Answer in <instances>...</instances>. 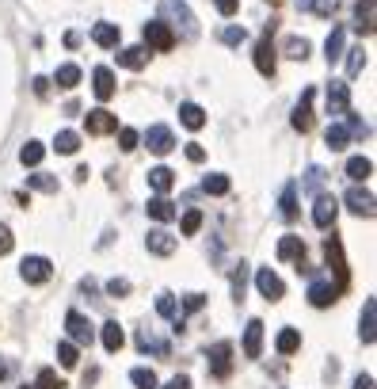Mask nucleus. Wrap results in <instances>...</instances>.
I'll list each match as a JSON object with an SVG mask.
<instances>
[{"instance_id": "nucleus-19", "label": "nucleus", "mask_w": 377, "mask_h": 389, "mask_svg": "<svg viewBox=\"0 0 377 389\" xmlns=\"http://www.w3.org/2000/svg\"><path fill=\"white\" fill-rule=\"evenodd\" d=\"M274 46H271V39H259L256 42V69L263 73V76H274Z\"/></svg>"}, {"instance_id": "nucleus-39", "label": "nucleus", "mask_w": 377, "mask_h": 389, "mask_svg": "<svg viewBox=\"0 0 377 389\" xmlns=\"http://www.w3.org/2000/svg\"><path fill=\"white\" fill-rule=\"evenodd\" d=\"M343 54H347V76H358L366 69V50L354 46V50H343Z\"/></svg>"}, {"instance_id": "nucleus-62", "label": "nucleus", "mask_w": 377, "mask_h": 389, "mask_svg": "<svg viewBox=\"0 0 377 389\" xmlns=\"http://www.w3.org/2000/svg\"><path fill=\"white\" fill-rule=\"evenodd\" d=\"M271 4H282V0H271Z\"/></svg>"}, {"instance_id": "nucleus-47", "label": "nucleus", "mask_w": 377, "mask_h": 389, "mask_svg": "<svg viewBox=\"0 0 377 389\" xmlns=\"http://www.w3.org/2000/svg\"><path fill=\"white\" fill-rule=\"evenodd\" d=\"M339 4H343V0H313V8H309V12H316V16L331 19V16L339 12Z\"/></svg>"}, {"instance_id": "nucleus-15", "label": "nucleus", "mask_w": 377, "mask_h": 389, "mask_svg": "<svg viewBox=\"0 0 377 389\" xmlns=\"http://www.w3.org/2000/svg\"><path fill=\"white\" fill-rule=\"evenodd\" d=\"M145 248H149L153 256H172V252H175V237H172L168 229H149Z\"/></svg>"}, {"instance_id": "nucleus-21", "label": "nucleus", "mask_w": 377, "mask_h": 389, "mask_svg": "<svg viewBox=\"0 0 377 389\" xmlns=\"http://www.w3.org/2000/svg\"><path fill=\"white\" fill-rule=\"evenodd\" d=\"M279 260H297V263H305V241L301 237H282L279 241Z\"/></svg>"}, {"instance_id": "nucleus-43", "label": "nucleus", "mask_w": 377, "mask_h": 389, "mask_svg": "<svg viewBox=\"0 0 377 389\" xmlns=\"http://www.w3.org/2000/svg\"><path fill=\"white\" fill-rule=\"evenodd\" d=\"M286 58L305 61V58H309V42H305V39H286Z\"/></svg>"}, {"instance_id": "nucleus-42", "label": "nucleus", "mask_w": 377, "mask_h": 389, "mask_svg": "<svg viewBox=\"0 0 377 389\" xmlns=\"http://www.w3.org/2000/svg\"><path fill=\"white\" fill-rule=\"evenodd\" d=\"M27 187H35V191L53 195V191H58V180H53V176H46V172H38V176H27Z\"/></svg>"}, {"instance_id": "nucleus-45", "label": "nucleus", "mask_w": 377, "mask_h": 389, "mask_svg": "<svg viewBox=\"0 0 377 389\" xmlns=\"http://www.w3.org/2000/svg\"><path fill=\"white\" fill-rule=\"evenodd\" d=\"M38 389H65V382L58 378V370H50V366H42V370H38Z\"/></svg>"}, {"instance_id": "nucleus-54", "label": "nucleus", "mask_w": 377, "mask_h": 389, "mask_svg": "<svg viewBox=\"0 0 377 389\" xmlns=\"http://www.w3.org/2000/svg\"><path fill=\"white\" fill-rule=\"evenodd\" d=\"M320 183H324V172H320V168H309V176H305V191H316Z\"/></svg>"}, {"instance_id": "nucleus-3", "label": "nucleus", "mask_w": 377, "mask_h": 389, "mask_svg": "<svg viewBox=\"0 0 377 389\" xmlns=\"http://www.w3.org/2000/svg\"><path fill=\"white\" fill-rule=\"evenodd\" d=\"M206 363H210V374H214V378H229V374H232V343H229V340L214 343Z\"/></svg>"}, {"instance_id": "nucleus-17", "label": "nucleus", "mask_w": 377, "mask_h": 389, "mask_svg": "<svg viewBox=\"0 0 377 389\" xmlns=\"http://www.w3.org/2000/svg\"><path fill=\"white\" fill-rule=\"evenodd\" d=\"M259 351H263V320H248V328H244V355L259 359Z\"/></svg>"}, {"instance_id": "nucleus-25", "label": "nucleus", "mask_w": 377, "mask_h": 389, "mask_svg": "<svg viewBox=\"0 0 377 389\" xmlns=\"http://www.w3.org/2000/svg\"><path fill=\"white\" fill-rule=\"evenodd\" d=\"M180 122H183L187 130H202L206 126V111L198 107V103H183L180 107Z\"/></svg>"}, {"instance_id": "nucleus-35", "label": "nucleus", "mask_w": 377, "mask_h": 389, "mask_svg": "<svg viewBox=\"0 0 377 389\" xmlns=\"http://www.w3.org/2000/svg\"><path fill=\"white\" fill-rule=\"evenodd\" d=\"M138 348H141V351L160 355V359H168V343H164V340H157V336H149V332H138Z\"/></svg>"}, {"instance_id": "nucleus-53", "label": "nucleus", "mask_w": 377, "mask_h": 389, "mask_svg": "<svg viewBox=\"0 0 377 389\" xmlns=\"http://www.w3.org/2000/svg\"><path fill=\"white\" fill-rule=\"evenodd\" d=\"M12 244H16V241H12V229H8L4 221H0V256H8V252H12Z\"/></svg>"}, {"instance_id": "nucleus-18", "label": "nucleus", "mask_w": 377, "mask_h": 389, "mask_svg": "<svg viewBox=\"0 0 377 389\" xmlns=\"http://www.w3.org/2000/svg\"><path fill=\"white\" fill-rule=\"evenodd\" d=\"M145 210H149V218H153V221H172L175 214H180V210H175V203H172L168 195H153Z\"/></svg>"}, {"instance_id": "nucleus-59", "label": "nucleus", "mask_w": 377, "mask_h": 389, "mask_svg": "<svg viewBox=\"0 0 377 389\" xmlns=\"http://www.w3.org/2000/svg\"><path fill=\"white\" fill-rule=\"evenodd\" d=\"M46 88H50L46 76H35V92H38V96H46Z\"/></svg>"}, {"instance_id": "nucleus-6", "label": "nucleus", "mask_w": 377, "mask_h": 389, "mask_svg": "<svg viewBox=\"0 0 377 389\" xmlns=\"http://www.w3.org/2000/svg\"><path fill=\"white\" fill-rule=\"evenodd\" d=\"M256 291L267 298V302H282V294H286V283L274 275L271 268H259L256 271Z\"/></svg>"}, {"instance_id": "nucleus-40", "label": "nucleus", "mask_w": 377, "mask_h": 389, "mask_svg": "<svg viewBox=\"0 0 377 389\" xmlns=\"http://www.w3.org/2000/svg\"><path fill=\"white\" fill-rule=\"evenodd\" d=\"M130 382L138 389H157V374H153L149 366H138V370H130Z\"/></svg>"}, {"instance_id": "nucleus-8", "label": "nucleus", "mask_w": 377, "mask_h": 389, "mask_svg": "<svg viewBox=\"0 0 377 389\" xmlns=\"http://www.w3.org/2000/svg\"><path fill=\"white\" fill-rule=\"evenodd\" d=\"M84 126H88V134H115V130H118V115H110V111H103V107H99V111H88V115H84Z\"/></svg>"}, {"instance_id": "nucleus-5", "label": "nucleus", "mask_w": 377, "mask_h": 389, "mask_svg": "<svg viewBox=\"0 0 377 389\" xmlns=\"http://www.w3.org/2000/svg\"><path fill=\"white\" fill-rule=\"evenodd\" d=\"M19 275H24L27 283H50L53 263L46 260V256H27V260L19 263Z\"/></svg>"}, {"instance_id": "nucleus-2", "label": "nucleus", "mask_w": 377, "mask_h": 389, "mask_svg": "<svg viewBox=\"0 0 377 389\" xmlns=\"http://www.w3.org/2000/svg\"><path fill=\"white\" fill-rule=\"evenodd\" d=\"M65 328H69V340H73V343H92V340H95V325H92L84 313H76V309H69V313H65Z\"/></svg>"}, {"instance_id": "nucleus-52", "label": "nucleus", "mask_w": 377, "mask_h": 389, "mask_svg": "<svg viewBox=\"0 0 377 389\" xmlns=\"http://www.w3.org/2000/svg\"><path fill=\"white\" fill-rule=\"evenodd\" d=\"M202 305H206V294H187V298H183V309H187V313H198Z\"/></svg>"}, {"instance_id": "nucleus-34", "label": "nucleus", "mask_w": 377, "mask_h": 389, "mask_svg": "<svg viewBox=\"0 0 377 389\" xmlns=\"http://www.w3.org/2000/svg\"><path fill=\"white\" fill-rule=\"evenodd\" d=\"M58 363L65 366V370H73V366L81 363V351H76L73 340H61V343H58Z\"/></svg>"}, {"instance_id": "nucleus-51", "label": "nucleus", "mask_w": 377, "mask_h": 389, "mask_svg": "<svg viewBox=\"0 0 377 389\" xmlns=\"http://www.w3.org/2000/svg\"><path fill=\"white\" fill-rule=\"evenodd\" d=\"M347 134H351V138H354V134H358V138H366V134H370V126H366L362 118H354V115H347Z\"/></svg>"}, {"instance_id": "nucleus-48", "label": "nucleus", "mask_w": 377, "mask_h": 389, "mask_svg": "<svg viewBox=\"0 0 377 389\" xmlns=\"http://www.w3.org/2000/svg\"><path fill=\"white\" fill-rule=\"evenodd\" d=\"M244 39H248V31H244V27H237V24L221 31V42H225V46H240Z\"/></svg>"}, {"instance_id": "nucleus-46", "label": "nucleus", "mask_w": 377, "mask_h": 389, "mask_svg": "<svg viewBox=\"0 0 377 389\" xmlns=\"http://www.w3.org/2000/svg\"><path fill=\"white\" fill-rule=\"evenodd\" d=\"M115 134H118V149L122 153H130V149H138V130H130V126H122V130H115Z\"/></svg>"}, {"instance_id": "nucleus-38", "label": "nucleus", "mask_w": 377, "mask_h": 389, "mask_svg": "<svg viewBox=\"0 0 377 389\" xmlns=\"http://www.w3.org/2000/svg\"><path fill=\"white\" fill-rule=\"evenodd\" d=\"M202 191H206V195H229V176H221V172L206 176V180H202Z\"/></svg>"}, {"instance_id": "nucleus-20", "label": "nucleus", "mask_w": 377, "mask_h": 389, "mask_svg": "<svg viewBox=\"0 0 377 389\" xmlns=\"http://www.w3.org/2000/svg\"><path fill=\"white\" fill-rule=\"evenodd\" d=\"M92 92H95L99 99H110V96H115V73H110L107 65H99V69L92 73Z\"/></svg>"}, {"instance_id": "nucleus-23", "label": "nucleus", "mask_w": 377, "mask_h": 389, "mask_svg": "<svg viewBox=\"0 0 377 389\" xmlns=\"http://www.w3.org/2000/svg\"><path fill=\"white\" fill-rule=\"evenodd\" d=\"M149 187H153L157 195H168L172 187H175V172L164 168V164H160V168H153V172H149Z\"/></svg>"}, {"instance_id": "nucleus-49", "label": "nucleus", "mask_w": 377, "mask_h": 389, "mask_svg": "<svg viewBox=\"0 0 377 389\" xmlns=\"http://www.w3.org/2000/svg\"><path fill=\"white\" fill-rule=\"evenodd\" d=\"M244 279H248V263H237V271H232V294H237V302L244 298Z\"/></svg>"}, {"instance_id": "nucleus-33", "label": "nucleus", "mask_w": 377, "mask_h": 389, "mask_svg": "<svg viewBox=\"0 0 377 389\" xmlns=\"http://www.w3.org/2000/svg\"><path fill=\"white\" fill-rule=\"evenodd\" d=\"M42 157H46V146H42V141H27V146L19 149V161H24L27 168H35V164H42Z\"/></svg>"}, {"instance_id": "nucleus-32", "label": "nucleus", "mask_w": 377, "mask_h": 389, "mask_svg": "<svg viewBox=\"0 0 377 389\" xmlns=\"http://www.w3.org/2000/svg\"><path fill=\"white\" fill-rule=\"evenodd\" d=\"M324 141H328V149H347L351 134H347V126H343V122H331L328 134H324Z\"/></svg>"}, {"instance_id": "nucleus-11", "label": "nucleus", "mask_w": 377, "mask_h": 389, "mask_svg": "<svg viewBox=\"0 0 377 389\" xmlns=\"http://www.w3.org/2000/svg\"><path fill=\"white\" fill-rule=\"evenodd\" d=\"M313 99H316V92L313 88H305L301 92V103L294 107V130H301V134H309V130H313Z\"/></svg>"}, {"instance_id": "nucleus-44", "label": "nucleus", "mask_w": 377, "mask_h": 389, "mask_svg": "<svg viewBox=\"0 0 377 389\" xmlns=\"http://www.w3.org/2000/svg\"><path fill=\"white\" fill-rule=\"evenodd\" d=\"M180 229H183V237H195V233L202 229V214H198V210H187L183 221H180Z\"/></svg>"}, {"instance_id": "nucleus-4", "label": "nucleus", "mask_w": 377, "mask_h": 389, "mask_svg": "<svg viewBox=\"0 0 377 389\" xmlns=\"http://www.w3.org/2000/svg\"><path fill=\"white\" fill-rule=\"evenodd\" d=\"M339 218V203L336 195H316V206H313V226L316 229H331Z\"/></svg>"}, {"instance_id": "nucleus-57", "label": "nucleus", "mask_w": 377, "mask_h": 389, "mask_svg": "<svg viewBox=\"0 0 377 389\" xmlns=\"http://www.w3.org/2000/svg\"><path fill=\"white\" fill-rule=\"evenodd\" d=\"M164 389H191V378H187V374H175Z\"/></svg>"}, {"instance_id": "nucleus-10", "label": "nucleus", "mask_w": 377, "mask_h": 389, "mask_svg": "<svg viewBox=\"0 0 377 389\" xmlns=\"http://www.w3.org/2000/svg\"><path fill=\"white\" fill-rule=\"evenodd\" d=\"M145 146L157 153V157H168V153L175 149V134L168 126H149L145 130Z\"/></svg>"}, {"instance_id": "nucleus-9", "label": "nucleus", "mask_w": 377, "mask_h": 389, "mask_svg": "<svg viewBox=\"0 0 377 389\" xmlns=\"http://www.w3.org/2000/svg\"><path fill=\"white\" fill-rule=\"evenodd\" d=\"M343 203H347V210H354L358 218H373V195L366 191V187H347V195H343Z\"/></svg>"}, {"instance_id": "nucleus-55", "label": "nucleus", "mask_w": 377, "mask_h": 389, "mask_svg": "<svg viewBox=\"0 0 377 389\" xmlns=\"http://www.w3.org/2000/svg\"><path fill=\"white\" fill-rule=\"evenodd\" d=\"M187 161H195V164H202L206 161V149L198 146V141H191V146H187Z\"/></svg>"}, {"instance_id": "nucleus-16", "label": "nucleus", "mask_w": 377, "mask_h": 389, "mask_svg": "<svg viewBox=\"0 0 377 389\" xmlns=\"http://www.w3.org/2000/svg\"><path fill=\"white\" fill-rule=\"evenodd\" d=\"M339 298V291L331 283H324V279H316V283H309V302H313L316 309H328L331 302Z\"/></svg>"}, {"instance_id": "nucleus-1", "label": "nucleus", "mask_w": 377, "mask_h": 389, "mask_svg": "<svg viewBox=\"0 0 377 389\" xmlns=\"http://www.w3.org/2000/svg\"><path fill=\"white\" fill-rule=\"evenodd\" d=\"M324 260H328V268L336 271V279H339L336 286L343 291V286L351 283V275H347V256H343V241L336 237V233H331V237L324 241Z\"/></svg>"}, {"instance_id": "nucleus-63", "label": "nucleus", "mask_w": 377, "mask_h": 389, "mask_svg": "<svg viewBox=\"0 0 377 389\" xmlns=\"http://www.w3.org/2000/svg\"><path fill=\"white\" fill-rule=\"evenodd\" d=\"M24 389H35V385H24Z\"/></svg>"}, {"instance_id": "nucleus-13", "label": "nucleus", "mask_w": 377, "mask_h": 389, "mask_svg": "<svg viewBox=\"0 0 377 389\" xmlns=\"http://www.w3.org/2000/svg\"><path fill=\"white\" fill-rule=\"evenodd\" d=\"M351 107V88L343 81H331L328 84V115H347Z\"/></svg>"}, {"instance_id": "nucleus-50", "label": "nucleus", "mask_w": 377, "mask_h": 389, "mask_svg": "<svg viewBox=\"0 0 377 389\" xmlns=\"http://www.w3.org/2000/svg\"><path fill=\"white\" fill-rule=\"evenodd\" d=\"M107 294H110V298H126V294H130V279H110V283H107Z\"/></svg>"}, {"instance_id": "nucleus-56", "label": "nucleus", "mask_w": 377, "mask_h": 389, "mask_svg": "<svg viewBox=\"0 0 377 389\" xmlns=\"http://www.w3.org/2000/svg\"><path fill=\"white\" fill-rule=\"evenodd\" d=\"M214 4H217V12H221V16H232V12L240 8V0H214Z\"/></svg>"}, {"instance_id": "nucleus-26", "label": "nucleus", "mask_w": 377, "mask_h": 389, "mask_svg": "<svg viewBox=\"0 0 377 389\" xmlns=\"http://www.w3.org/2000/svg\"><path fill=\"white\" fill-rule=\"evenodd\" d=\"M279 214L286 221H294L297 218V183H286L282 187V198H279Z\"/></svg>"}, {"instance_id": "nucleus-24", "label": "nucleus", "mask_w": 377, "mask_h": 389, "mask_svg": "<svg viewBox=\"0 0 377 389\" xmlns=\"http://www.w3.org/2000/svg\"><path fill=\"white\" fill-rule=\"evenodd\" d=\"M354 27H358L362 35H373V0H358V8H354Z\"/></svg>"}, {"instance_id": "nucleus-31", "label": "nucleus", "mask_w": 377, "mask_h": 389, "mask_svg": "<svg viewBox=\"0 0 377 389\" xmlns=\"http://www.w3.org/2000/svg\"><path fill=\"white\" fill-rule=\"evenodd\" d=\"M370 172H373V161H370V157H351V161H347V176H351L354 183H362Z\"/></svg>"}, {"instance_id": "nucleus-28", "label": "nucleus", "mask_w": 377, "mask_h": 389, "mask_svg": "<svg viewBox=\"0 0 377 389\" xmlns=\"http://www.w3.org/2000/svg\"><path fill=\"white\" fill-rule=\"evenodd\" d=\"M92 39H95V46H118V27L115 24H95L92 27Z\"/></svg>"}, {"instance_id": "nucleus-29", "label": "nucleus", "mask_w": 377, "mask_h": 389, "mask_svg": "<svg viewBox=\"0 0 377 389\" xmlns=\"http://www.w3.org/2000/svg\"><path fill=\"white\" fill-rule=\"evenodd\" d=\"M343 42H347V31H343V27H331V35H328V42H324L328 61H339V58H343Z\"/></svg>"}, {"instance_id": "nucleus-14", "label": "nucleus", "mask_w": 377, "mask_h": 389, "mask_svg": "<svg viewBox=\"0 0 377 389\" xmlns=\"http://www.w3.org/2000/svg\"><path fill=\"white\" fill-rule=\"evenodd\" d=\"M358 336H362V343H373L377 340V302H373V298H366V305H362Z\"/></svg>"}, {"instance_id": "nucleus-41", "label": "nucleus", "mask_w": 377, "mask_h": 389, "mask_svg": "<svg viewBox=\"0 0 377 389\" xmlns=\"http://www.w3.org/2000/svg\"><path fill=\"white\" fill-rule=\"evenodd\" d=\"M53 81H58V88H76L81 84V69H76V65H61Z\"/></svg>"}, {"instance_id": "nucleus-27", "label": "nucleus", "mask_w": 377, "mask_h": 389, "mask_svg": "<svg viewBox=\"0 0 377 389\" xmlns=\"http://www.w3.org/2000/svg\"><path fill=\"white\" fill-rule=\"evenodd\" d=\"M145 46H126V50H118V65L122 69H141V65H145Z\"/></svg>"}, {"instance_id": "nucleus-30", "label": "nucleus", "mask_w": 377, "mask_h": 389, "mask_svg": "<svg viewBox=\"0 0 377 389\" xmlns=\"http://www.w3.org/2000/svg\"><path fill=\"white\" fill-rule=\"evenodd\" d=\"M157 313L164 317V320H180V302H175V294H157Z\"/></svg>"}, {"instance_id": "nucleus-36", "label": "nucleus", "mask_w": 377, "mask_h": 389, "mask_svg": "<svg viewBox=\"0 0 377 389\" xmlns=\"http://www.w3.org/2000/svg\"><path fill=\"white\" fill-rule=\"evenodd\" d=\"M53 149L58 153H76L81 149V134H76V130H61V134L53 138Z\"/></svg>"}, {"instance_id": "nucleus-22", "label": "nucleus", "mask_w": 377, "mask_h": 389, "mask_svg": "<svg viewBox=\"0 0 377 389\" xmlns=\"http://www.w3.org/2000/svg\"><path fill=\"white\" fill-rule=\"evenodd\" d=\"M99 340H103V348H107V351H118L122 343H126V332H122L118 320H107V325L99 328Z\"/></svg>"}, {"instance_id": "nucleus-61", "label": "nucleus", "mask_w": 377, "mask_h": 389, "mask_svg": "<svg viewBox=\"0 0 377 389\" xmlns=\"http://www.w3.org/2000/svg\"><path fill=\"white\" fill-rule=\"evenodd\" d=\"M297 8H301V12H309V8H313V0H294Z\"/></svg>"}, {"instance_id": "nucleus-37", "label": "nucleus", "mask_w": 377, "mask_h": 389, "mask_svg": "<svg viewBox=\"0 0 377 389\" xmlns=\"http://www.w3.org/2000/svg\"><path fill=\"white\" fill-rule=\"evenodd\" d=\"M274 343H279V351H282V355H294L297 348H301V336H297V328H282Z\"/></svg>"}, {"instance_id": "nucleus-7", "label": "nucleus", "mask_w": 377, "mask_h": 389, "mask_svg": "<svg viewBox=\"0 0 377 389\" xmlns=\"http://www.w3.org/2000/svg\"><path fill=\"white\" fill-rule=\"evenodd\" d=\"M145 42L153 50H172L175 46V31L164 24V19H153V24H145Z\"/></svg>"}, {"instance_id": "nucleus-12", "label": "nucleus", "mask_w": 377, "mask_h": 389, "mask_svg": "<svg viewBox=\"0 0 377 389\" xmlns=\"http://www.w3.org/2000/svg\"><path fill=\"white\" fill-rule=\"evenodd\" d=\"M160 12L168 19H175V24H183L187 35H195V16H191V8H187L183 0H160Z\"/></svg>"}, {"instance_id": "nucleus-58", "label": "nucleus", "mask_w": 377, "mask_h": 389, "mask_svg": "<svg viewBox=\"0 0 377 389\" xmlns=\"http://www.w3.org/2000/svg\"><path fill=\"white\" fill-rule=\"evenodd\" d=\"M354 389H373V378L370 374H358V378H354Z\"/></svg>"}, {"instance_id": "nucleus-60", "label": "nucleus", "mask_w": 377, "mask_h": 389, "mask_svg": "<svg viewBox=\"0 0 377 389\" xmlns=\"http://www.w3.org/2000/svg\"><path fill=\"white\" fill-rule=\"evenodd\" d=\"M8 374H12V363H8V359H0V382H4Z\"/></svg>"}]
</instances>
